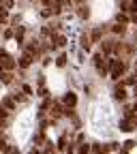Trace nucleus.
Listing matches in <instances>:
<instances>
[{
	"label": "nucleus",
	"instance_id": "nucleus-1",
	"mask_svg": "<svg viewBox=\"0 0 137 154\" xmlns=\"http://www.w3.org/2000/svg\"><path fill=\"white\" fill-rule=\"evenodd\" d=\"M126 71V62L120 60V58H114V60H109V75L114 77V79H118V77H122Z\"/></svg>",
	"mask_w": 137,
	"mask_h": 154
},
{
	"label": "nucleus",
	"instance_id": "nucleus-2",
	"mask_svg": "<svg viewBox=\"0 0 137 154\" xmlns=\"http://www.w3.org/2000/svg\"><path fill=\"white\" fill-rule=\"evenodd\" d=\"M94 66H96V71H99L101 75H105L107 71H109V60L105 62V58H103V54H94Z\"/></svg>",
	"mask_w": 137,
	"mask_h": 154
},
{
	"label": "nucleus",
	"instance_id": "nucleus-3",
	"mask_svg": "<svg viewBox=\"0 0 137 154\" xmlns=\"http://www.w3.org/2000/svg\"><path fill=\"white\" fill-rule=\"evenodd\" d=\"M0 64H2V69H5V71H13V69L17 66L15 58H13V56H9V54H5L2 58H0Z\"/></svg>",
	"mask_w": 137,
	"mask_h": 154
},
{
	"label": "nucleus",
	"instance_id": "nucleus-4",
	"mask_svg": "<svg viewBox=\"0 0 137 154\" xmlns=\"http://www.w3.org/2000/svg\"><path fill=\"white\" fill-rule=\"evenodd\" d=\"M135 126H137V118H133V116H126V118L120 122V128H122L124 133H131Z\"/></svg>",
	"mask_w": 137,
	"mask_h": 154
},
{
	"label": "nucleus",
	"instance_id": "nucleus-5",
	"mask_svg": "<svg viewBox=\"0 0 137 154\" xmlns=\"http://www.w3.org/2000/svg\"><path fill=\"white\" fill-rule=\"evenodd\" d=\"M32 60H34V56H32L30 51H24V56H22V58L17 60V64L22 66V69H28V66L32 64Z\"/></svg>",
	"mask_w": 137,
	"mask_h": 154
},
{
	"label": "nucleus",
	"instance_id": "nucleus-6",
	"mask_svg": "<svg viewBox=\"0 0 137 154\" xmlns=\"http://www.w3.org/2000/svg\"><path fill=\"white\" fill-rule=\"evenodd\" d=\"M62 103H64L67 107H75V105H77V96H75V92H67V94L62 96Z\"/></svg>",
	"mask_w": 137,
	"mask_h": 154
},
{
	"label": "nucleus",
	"instance_id": "nucleus-7",
	"mask_svg": "<svg viewBox=\"0 0 137 154\" xmlns=\"http://www.w3.org/2000/svg\"><path fill=\"white\" fill-rule=\"evenodd\" d=\"M114 99H116V101H124V99H126V90H124L122 86H116V88H114Z\"/></svg>",
	"mask_w": 137,
	"mask_h": 154
},
{
	"label": "nucleus",
	"instance_id": "nucleus-8",
	"mask_svg": "<svg viewBox=\"0 0 137 154\" xmlns=\"http://www.w3.org/2000/svg\"><path fill=\"white\" fill-rule=\"evenodd\" d=\"M92 154H109V146L94 143V146H92Z\"/></svg>",
	"mask_w": 137,
	"mask_h": 154
},
{
	"label": "nucleus",
	"instance_id": "nucleus-9",
	"mask_svg": "<svg viewBox=\"0 0 137 154\" xmlns=\"http://www.w3.org/2000/svg\"><path fill=\"white\" fill-rule=\"evenodd\" d=\"M90 38H92V43H99L101 38H103V28H94L90 32Z\"/></svg>",
	"mask_w": 137,
	"mask_h": 154
},
{
	"label": "nucleus",
	"instance_id": "nucleus-10",
	"mask_svg": "<svg viewBox=\"0 0 137 154\" xmlns=\"http://www.w3.org/2000/svg\"><path fill=\"white\" fill-rule=\"evenodd\" d=\"M77 15H79L82 19H88V17H90V9H88V5H79V7H77Z\"/></svg>",
	"mask_w": 137,
	"mask_h": 154
},
{
	"label": "nucleus",
	"instance_id": "nucleus-11",
	"mask_svg": "<svg viewBox=\"0 0 137 154\" xmlns=\"http://www.w3.org/2000/svg\"><path fill=\"white\" fill-rule=\"evenodd\" d=\"M79 45H82V49L90 51V47H92V38H90L88 34H84V36H82V41H79Z\"/></svg>",
	"mask_w": 137,
	"mask_h": 154
},
{
	"label": "nucleus",
	"instance_id": "nucleus-12",
	"mask_svg": "<svg viewBox=\"0 0 137 154\" xmlns=\"http://www.w3.org/2000/svg\"><path fill=\"white\" fill-rule=\"evenodd\" d=\"M64 113V109H62V105L60 103H54V109H51V118L56 120V118H60V116Z\"/></svg>",
	"mask_w": 137,
	"mask_h": 154
},
{
	"label": "nucleus",
	"instance_id": "nucleus-13",
	"mask_svg": "<svg viewBox=\"0 0 137 154\" xmlns=\"http://www.w3.org/2000/svg\"><path fill=\"white\" fill-rule=\"evenodd\" d=\"M0 82H2V84H11L13 82V71H2V73H0Z\"/></svg>",
	"mask_w": 137,
	"mask_h": 154
},
{
	"label": "nucleus",
	"instance_id": "nucleus-14",
	"mask_svg": "<svg viewBox=\"0 0 137 154\" xmlns=\"http://www.w3.org/2000/svg\"><path fill=\"white\" fill-rule=\"evenodd\" d=\"M2 105H5L9 111H13V109H15V99H13V96H7V99H2Z\"/></svg>",
	"mask_w": 137,
	"mask_h": 154
},
{
	"label": "nucleus",
	"instance_id": "nucleus-15",
	"mask_svg": "<svg viewBox=\"0 0 137 154\" xmlns=\"http://www.w3.org/2000/svg\"><path fill=\"white\" fill-rule=\"evenodd\" d=\"M51 41H54L56 45H60V47H62V45H67V38H64L62 34H54V36H51Z\"/></svg>",
	"mask_w": 137,
	"mask_h": 154
},
{
	"label": "nucleus",
	"instance_id": "nucleus-16",
	"mask_svg": "<svg viewBox=\"0 0 137 154\" xmlns=\"http://www.w3.org/2000/svg\"><path fill=\"white\" fill-rule=\"evenodd\" d=\"M24 34H26V28H24V26H19V28H17V32H15L17 43H22V41H24Z\"/></svg>",
	"mask_w": 137,
	"mask_h": 154
},
{
	"label": "nucleus",
	"instance_id": "nucleus-17",
	"mask_svg": "<svg viewBox=\"0 0 137 154\" xmlns=\"http://www.w3.org/2000/svg\"><path fill=\"white\" fill-rule=\"evenodd\" d=\"M111 30H114V32H116V34H124V32H126V26H124V24H120V22H118V24H116V26H114V28H111Z\"/></svg>",
	"mask_w": 137,
	"mask_h": 154
},
{
	"label": "nucleus",
	"instance_id": "nucleus-18",
	"mask_svg": "<svg viewBox=\"0 0 137 154\" xmlns=\"http://www.w3.org/2000/svg\"><path fill=\"white\" fill-rule=\"evenodd\" d=\"M0 152H2V154H9L11 152V148H9V143L2 139V137H0Z\"/></svg>",
	"mask_w": 137,
	"mask_h": 154
},
{
	"label": "nucleus",
	"instance_id": "nucleus-19",
	"mask_svg": "<svg viewBox=\"0 0 137 154\" xmlns=\"http://www.w3.org/2000/svg\"><path fill=\"white\" fill-rule=\"evenodd\" d=\"M13 7V0H0V9L2 11H9Z\"/></svg>",
	"mask_w": 137,
	"mask_h": 154
},
{
	"label": "nucleus",
	"instance_id": "nucleus-20",
	"mask_svg": "<svg viewBox=\"0 0 137 154\" xmlns=\"http://www.w3.org/2000/svg\"><path fill=\"white\" fill-rule=\"evenodd\" d=\"M56 64H58V66H64V64H67V56H64V54H62V56H58Z\"/></svg>",
	"mask_w": 137,
	"mask_h": 154
},
{
	"label": "nucleus",
	"instance_id": "nucleus-21",
	"mask_svg": "<svg viewBox=\"0 0 137 154\" xmlns=\"http://www.w3.org/2000/svg\"><path fill=\"white\" fill-rule=\"evenodd\" d=\"M77 154H90V146H79V150H77Z\"/></svg>",
	"mask_w": 137,
	"mask_h": 154
},
{
	"label": "nucleus",
	"instance_id": "nucleus-22",
	"mask_svg": "<svg viewBox=\"0 0 137 154\" xmlns=\"http://www.w3.org/2000/svg\"><path fill=\"white\" fill-rule=\"evenodd\" d=\"M7 19H9L7 11H2V9H0V24H7Z\"/></svg>",
	"mask_w": 137,
	"mask_h": 154
},
{
	"label": "nucleus",
	"instance_id": "nucleus-23",
	"mask_svg": "<svg viewBox=\"0 0 137 154\" xmlns=\"http://www.w3.org/2000/svg\"><path fill=\"white\" fill-rule=\"evenodd\" d=\"M124 84H133V86H135V84H137V73L131 75V77H126V82H124Z\"/></svg>",
	"mask_w": 137,
	"mask_h": 154
},
{
	"label": "nucleus",
	"instance_id": "nucleus-24",
	"mask_svg": "<svg viewBox=\"0 0 137 154\" xmlns=\"http://www.w3.org/2000/svg\"><path fill=\"white\" fill-rule=\"evenodd\" d=\"M54 152H56L54 143H47V148H45V154H54Z\"/></svg>",
	"mask_w": 137,
	"mask_h": 154
},
{
	"label": "nucleus",
	"instance_id": "nucleus-25",
	"mask_svg": "<svg viewBox=\"0 0 137 154\" xmlns=\"http://www.w3.org/2000/svg\"><path fill=\"white\" fill-rule=\"evenodd\" d=\"M118 22H120V24H126V22H129V17H126L124 13H122V15L118 13Z\"/></svg>",
	"mask_w": 137,
	"mask_h": 154
},
{
	"label": "nucleus",
	"instance_id": "nucleus-26",
	"mask_svg": "<svg viewBox=\"0 0 137 154\" xmlns=\"http://www.w3.org/2000/svg\"><path fill=\"white\" fill-rule=\"evenodd\" d=\"M133 22L137 24V11H133Z\"/></svg>",
	"mask_w": 137,
	"mask_h": 154
},
{
	"label": "nucleus",
	"instance_id": "nucleus-27",
	"mask_svg": "<svg viewBox=\"0 0 137 154\" xmlns=\"http://www.w3.org/2000/svg\"><path fill=\"white\" fill-rule=\"evenodd\" d=\"M133 92H135V96H137V84H135V90H133Z\"/></svg>",
	"mask_w": 137,
	"mask_h": 154
},
{
	"label": "nucleus",
	"instance_id": "nucleus-28",
	"mask_svg": "<svg viewBox=\"0 0 137 154\" xmlns=\"http://www.w3.org/2000/svg\"><path fill=\"white\" fill-rule=\"evenodd\" d=\"M133 111H137V103H135V107H133Z\"/></svg>",
	"mask_w": 137,
	"mask_h": 154
},
{
	"label": "nucleus",
	"instance_id": "nucleus-29",
	"mask_svg": "<svg viewBox=\"0 0 137 154\" xmlns=\"http://www.w3.org/2000/svg\"><path fill=\"white\" fill-rule=\"evenodd\" d=\"M135 73H137V60H135Z\"/></svg>",
	"mask_w": 137,
	"mask_h": 154
},
{
	"label": "nucleus",
	"instance_id": "nucleus-30",
	"mask_svg": "<svg viewBox=\"0 0 137 154\" xmlns=\"http://www.w3.org/2000/svg\"><path fill=\"white\" fill-rule=\"evenodd\" d=\"M62 2H69V5H71V0H62Z\"/></svg>",
	"mask_w": 137,
	"mask_h": 154
},
{
	"label": "nucleus",
	"instance_id": "nucleus-31",
	"mask_svg": "<svg viewBox=\"0 0 137 154\" xmlns=\"http://www.w3.org/2000/svg\"><path fill=\"white\" fill-rule=\"evenodd\" d=\"M77 2H82V5H84V0H77Z\"/></svg>",
	"mask_w": 137,
	"mask_h": 154
},
{
	"label": "nucleus",
	"instance_id": "nucleus-32",
	"mask_svg": "<svg viewBox=\"0 0 137 154\" xmlns=\"http://www.w3.org/2000/svg\"><path fill=\"white\" fill-rule=\"evenodd\" d=\"M133 2H135V5H137V0H133Z\"/></svg>",
	"mask_w": 137,
	"mask_h": 154
},
{
	"label": "nucleus",
	"instance_id": "nucleus-33",
	"mask_svg": "<svg viewBox=\"0 0 137 154\" xmlns=\"http://www.w3.org/2000/svg\"><path fill=\"white\" fill-rule=\"evenodd\" d=\"M69 154H71V150H69Z\"/></svg>",
	"mask_w": 137,
	"mask_h": 154
}]
</instances>
